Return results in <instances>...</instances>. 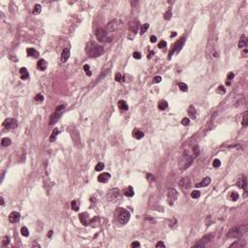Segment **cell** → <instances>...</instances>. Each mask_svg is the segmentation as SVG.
I'll use <instances>...</instances> for the list:
<instances>
[{
	"label": "cell",
	"instance_id": "obj_1",
	"mask_svg": "<svg viewBox=\"0 0 248 248\" xmlns=\"http://www.w3.org/2000/svg\"><path fill=\"white\" fill-rule=\"evenodd\" d=\"M85 51L89 57H98L104 53V49L95 42H88L85 47Z\"/></svg>",
	"mask_w": 248,
	"mask_h": 248
},
{
	"label": "cell",
	"instance_id": "obj_2",
	"mask_svg": "<svg viewBox=\"0 0 248 248\" xmlns=\"http://www.w3.org/2000/svg\"><path fill=\"white\" fill-rule=\"evenodd\" d=\"M248 231L247 225H240V226H236L230 230L227 234V236L230 238H237L240 237L243 235H245Z\"/></svg>",
	"mask_w": 248,
	"mask_h": 248
},
{
	"label": "cell",
	"instance_id": "obj_3",
	"mask_svg": "<svg viewBox=\"0 0 248 248\" xmlns=\"http://www.w3.org/2000/svg\"><path fill=\"white\" fill-rule=\"evenodd\" d=\"M192 161H193L192 155L190 156V155H188L187 153L183 154L180 157L179 161H178V168H179L181 171H183V170L187 169V168L192 164Z\"/></svg>",
	"mask_w": 248,
	"mask_h": 248
},
{
	"label": "cell",
	"instance_id": "obj_4",
	"mask_svg": "<svg viewBox=\"0 0 248 248\" xmlns=\"http://www.w3.org/2000/svg\"><path fill=\"white\" fill-rule=\"evenodd\" d=\"M68 131L71 135V138L73 140V143L76 146H80L81 145V138H80V134L78 130L75 128L74 126H70L68 128Z\"/></svg>",
	"mask_w": 248,
	"mask_h": 248
},
{
	"label": "cell",
	"instance_id": "obj_5",
	"mask_svg": "<svg viewBox=\"0 0 248 248\" xmlns=\"http://www.w3.org/2000/svg\"><path fill=\"white\" fill-rule=\"evenodd\" d=\"M120 209V212H119V214H118V222L120 224H124L128 223L129 222V220H130V212H128L127 210H124L122 208H119Z\"/></svg>",
	"mask_w": 248,
	"mask_h": 248
},
{
	"label": "cell",
	"instance_id": "obj_6",
	"mask_svg": "<svg viewBox=\"0 0 248 248\" xmlns=\"http://www.w3.org/2000/svg\"><path fill=\"white\" fill-rule=\"evenodd\" d=\"M178 197V193L177 191L174 189V188H171V189H169L167 192V200H168V203L170 204V205H173L174 202L176 201V199Z\"/></svg>",
	"mask_w": 248,
	"mask_h": 248
},
{
	"label": "cell",
	"instance_id": "obj_7",
	"mask_svg": "<svg viewBox=\"0 0 248 248\" xmlns=\"http://www.w3.org/2000/svg\"><path fill=\"white\" fill-rule=\"evenodd\" d=\"M2 125L6 129H15L18 127V121L14 118H7L3 121Z\"/></svg>",
	"mask_w": 248,
	"mask_h": 248
},
{
	"label": "cell",
	"instance_id": "obj_8",
	"mask_svg": "<svg viewBox=\"0 0 248 248\" xmlns=\"http://www.w3.org/2000/svg\"><path fill=\"white\" fill-rule=\"evenodd\" d=\"M212 238H213V236H211V235H208V236H204L198 243H196L195 245H194V247H199V248H204L205 247L209 242L212 240Z\"/></svg>",
	"mask_w": 248,
	"mask_h": 248
},
{
	"label": "cell",
	"instance_id": "obj_9",
	"mask_svg": "<svg viewBox=\"0 0 248 248\" xmlns=\"http://www.w3.org/2000/svg\"><path fill=\"white\" fill-rule=\"evenodd\" d=\"M120 21L118 20V19H112V21H110L108 24H107V26H106V31L108 32V31H111V32H112V31H114V30H116L117 29L118 27L120 26Z\"/></svg>",
	"mask_w": 248,
	"mask_h": 248
},
{
	"label": "cell",
	"instance_id": "obj_10",
	"mask_svg": "<svg viewBox=\"0 0 248 248\" xmlns=\"http://www.w3.org/2000/svg\"><path fill=\"white\" fill-rule=\"evenodd\" d=\"M178 185L183 191H186V190L190 189V187H191V180L189 177H183L179 180Z\"/></svg>",
	"mask_w": 248,
	"mask_h": 248
},
{
	"label": "cell",
	"instance_id": "obj_11",
	"mask_svg": "<svg viewBox=\"0 0 248 248\" xmlns=\"http://www.w3.org/2000/svg\"><path fill=\"white\" fill-rule=\"evenodd\" d=\"M96 38L98 39V41L100 42H106L107 39H108V32L105 30V29H102V28H99L96 30Z\"/></svg>",
	"mask_w": 248,
	"mask_h": 248
},
{
	"label": "cell",
	"instance_id": "obj_12",
	"mask_svg": "<svg viewBox=\"0 0 248 248\" xmlns=\"http://www.w3.org/2000/svg\"><path fill=\"white\" fill-rule=\"evenodd\" d=\"M119 198H120L119 190L116 189V188L112 189L110 192L108 193V199H109L111 202H115V201H117Z\"/></svg>",
	"mask_w": 248,
	"mask_h": 248
},
{
	"label": "cell",
	"instance_id": "obj_13",
	"mask_svg": "<svg viewBox=\"0 0 248 248\" xmlns=\"http://www.w3.org/2000/svg\"><path fill=\"white\" fill-rule=\"evenodd\" d=\"M236 185L238 186L239 188H242L244 190V194H245V197H246V194H247V180H246V177L241 175L237 182H236Z\"/></svg>",
	"mask_w": 248,
	"mask_h": 248
},
{
	"label": "cell",
	"instance_id": "obj_14",
	"mask_svg": "<svg viewBox=\"0 0 248 248\" xmlns=\"http://www.w3.org/2000/svg\"><path fill=\"white\" fill-rule=\"evenodd\" d=\"M184 42H185V38H182L180 41H178L177 43L174 45V47L173 48V50L170 51V54H169V58H171L172 55H173V53H174V51H176V52H178L180 50H181V48H182V46L184 45Z\"/></svg>",
	"mask_w": 248,
	"mask_h": 248
},
{
	"label": "cell",
	"instance_id": "obj_15",
	"mask_svg": "<svg viewBox=\"0 0 248 248\" xmlns=\"http://www.w3.org/2000/svg\"><path fill=\"white\" fill-rule=\"evenodd\" d=\"M19 219H20V214L17 211H13L9 215V221L11 223H17L19 221Z\"/></svg>",
	"mask_w": 248,
	"mask_h": 248
},
{
	"label": "cell",
	"instance_id": "obj_16",
	"mask_svg": "<svg viewBox=\"0 0 248 248\" xmlns=\"http://www.w3.org/2000/svg\"><path fill=\"white\" fill-rule=\"evenodd\" d=\"M139 27H140V23L139 21L134 19V20H131L130 23H129V30L133 33H136L137 31L139 30Z\"/></svg>",
	"mask_w": 248,
	"mask_h": 248
},
{
	"label": "cell",
	"instance_id": "obj_17",
	"mask_svg": "<svg viewBox=\"0 0 248 248\" xmlns=\"http://www.w3.org/2000/svg\"><path fill=\"white\" fill-rule=\"evenodd\" d=\"M80 220H81V224L84 225V226H87L88 224L90 223V219H89V216H88V214L86 212H82V213L80 214Z\"/></svg>",
	"mask_w": 248,
	"mask_h": 248
},
{
	"label": "cell",
	"instance_id": "obj_18",
	"mask_svg": "<svg viewBox=\"0 0 248 248\" xmlns=\"http://www.w3.org/2000/svg\"><path fill=\"white\" fill-rule=\"evenodd\" d=\"M111 178V174L109 173H103L98 176V181L101 183H107Z\"/></svg>",
	"mask_w": 248,
	"mask_h": 248
},
{
	"label": "cell",
	"instance_id": "obj_19",
	"mask_svg": "<svg viewBox=\"0 0 248 248\" xmlns=\"http://www.w3.org/2000/svg\"><path fill=\"white\" fill-rule=\"evenodd\" d=\"M208 50H209V54L210 56H212L213 58H217L219 56V52L217 50L216 46H208Z\"/></svg>",
	"mask_w": 248,
	"mask_h": 248
},
{
	"label": "cell",
	"instance_id": "obj_20",
	"mask_svg": "<svg viewBox=\"0 0 248 248\" xmlns=\"http://www.w3.org/2000/svg\"><path fill=\"white\" fill-rule=\"evenodd\" d=\"M132 136L137 140H141L144 137V134H143V131H141L140 129H134L132 132Z\"/></svg>",
	"mask_w": 248,
	"mask_h": 248
},
{
	"label": "cell",
	"instance_id": "obj_21",
	"mask_svg": "<svg viewBox=\"0 0 248 248\" xmlns=\"http://www.w3.org/2000/svg\"><path fill=\"white\" fill-rule=\"evenodd\" d=\"M60 115H61V113L60 112H55L51 116H50V125H52V124H54L55 122H57V120L60 118Z\"/></svg>",
	"mask_w": 248,
	"mask_h": 248
},
{
	"label": "cell",
	"instance_id": "obj_22",
	"mask_svg": "<svg viewBox=\"0 0 248 248\" xmlns=\"http://www.w3.org/2000/svg\"><path fill=\"white\" fill-rule=\"evenodd\" d=\"M26 52H27V55L28 56L34 57V58H36V57L39 56V52H38L35 49H32V48H28V49L26 50Z\"/></svg>",
	"mask_w": 248,
	"mask_h": 248
},
{
	"label": "cell",
	"instance_id": "obj_23",
	"mask_svg": "<svg viewBox=\"0 0 248 248\" xmlns=\"http://www.w3.org/2000/svg\"><path fill=\"white\" fill-rule=\"evenodd\" d=\"M187 112H188L189 116H191L192 118H196V116H197V111H196L195 107L192 105L189 106V108H188V110H187Z\"/></svg>",
	"mask_w": 248,
	"mask_h": 248
},
{
	"label": "cell",
	"instance_id": "obj_24",
	"mask_svg": "<svg viewBox=\"0 0 248 248\" xmlns=\"http://www.w3.org/2000/svg\"><path fill=\"white\" fill-rule=\"evenodd\" d=\"M70 57V50L68 49H65V50H63L62 51V54H61V61L64 63V62H66L68 60V58Z\"/></svg>",
	"mask_w": 248,
	"mask_h": 248
},
{
	"label": "cell",
	"instance_id": "obj_25",
	"mask_svg": "<svg viewBox=\"0 0 248 248\" xmlns=\"http://www.w3.org/2000/svg\"><path fill=\"white\" fill-rule=\"evenodd\" d=\"M47 66H48V63L46 60H44V59H40L37 63V67L39 70H41V71H44V70H46L47 68Z\"/></svg>",
	"mask_w": 248,
	"mask_h": 248
},
{
	"label": "cell",
	"instance_id": "obj_26",
	"mask_svg": "<svg viewBox=\"0 0 248 248\" xmlns=\"http://www.w3.org/2000/svg\"><path fill=\"white\" fill-rule=\"evenodd\" d=\"M210 181L211 180L209 177H205V178H204L200 183L196 184V187H198V188H200V187H205V186H207L209 183H210Z\"/></svg>",
	"mask_w": 248,
	"mask_h": 248
},
{
	"label": "cell",
	"instance_id": "obj_27",
	"mask_svg": "<svg viewBox=\"0 0 248 248\" xmlns=\"http://www.w3.org/2000/svg\"><path fill=\"white\" fill-rule=\"evenodd\" d=\"M246 45H247V38H246L245 35H242L241 37H240L239 42H238V48H239V49L245 48V47H246Z\"/></svg>",
	"mask_w": 248,
	"mask_h": 248
},
{
	"label": "cell",
	"instance_id": "obj_28",
	"mask_svg": "<svg viewBox=\"0 0 248 248\" xmlns=\"http://www.w3.org/2000/svg\"><path fill=\"white\" fill-rule=\"evenodd\" d=\"M19 73H20V77H21V80H27L28 78H29V74H28V72H27V70L25 68H20L19 70Z\"/></svg>",
	"mask_w": 248,
	"mask_h": 248
},
{
	"label": "cell",
	"instance_id": "obj_29",
	"mask_svg": "<svg viewBox=\"0 0 248 248\" xmlns=\"http://www.w3.org/2000/svg\"><path fill=\"white\" fill-rule=\"evenodd\" d=\"M117 105H118V108H119L120 110H122V111H128V109H129L127 103H126L124 100H120V101L118 102Z\"/></svg>",
	"mask_w": 248,
	"mask_h": 248
},
{
	"label": "cell",
	"instance_id": "obj_30",
	"mask_svg": "<svg viewBox=\"0 0 248 248\" xmlns=\"http://www.w3.org/2000/svg\"><path fill=\"white\" fill-rule=\"evenodd\" d=\"M124 195H125L126 197H133V196H134V190H133V188H132L131 186H128V187L124 190Z\"/></svg>",
	"mask_w": 248,
	"mask_h": 248
},
{
	"label": "cell",
	"instance_id": "obj_31",
	"mask_svg": "<svg viewBox=\"0 0 248 248\" xmlns=\"http://www.w3.org/2000/svg\"><path fill=\"white\" fill-rule=\"evenodd\" d=\"M168 106H169V104H168V102L166 100H161V101L158 103V108H159L161 111L166 110L168 108Z\"/></svg>",
	"mask_w": 248,
	"mask_h": 248
},
{
	"label": "cell",
	"instance_id": "obj_32",
	"mask_svg": "<svg viewBox=\"0 0 248 248\" xmlns=\"http://www.w3.org/2000/svg\"><path fill=\"white\" fill-rule=\"evenodd\" d=\"M59 134V131H58V129L57 128H55L54 130L52 131V133H51V135H50V142H53V141H55V139H56V137H57V135Z\"/></svg>",
	"mask_w": 248,
	"mask_h": 248
},
{
	"label": "cell",
	"instance_id": "obj_33",
	"mask_svg": "<svg viewBox=\"0 0 248 248\" xmlns=\"http://www.w3.org/2000/svg\"><path fill=\"white\" fill-rule=\"evenodd\" d=\"M11 143H12V142H11V140H10L9 138H3V139L1 140V145H2L3 147L10 145Z\"/></svg>",
	"mask_w": 248,
	"mask_h": 248
},
{
	"label": "cell",
	"instance_id": "obj_34",
	"mask_svg": "<svg viewBox=\"0 0 248 248\" xmlns=\"http://www.w3.org/2000/svg\"><path fill=\"white\" fill-rule=\"evenodd\" d=\"M42 11V7L41 5H39V4H36L35 6H34V9H33V14H35V15H39L40 13Z\"/></svg>",
	"mask_w": 248,
	"mask_h": 248
},
{
	"label": "cell",
	"instance_id": "obj_35",
	"mask_svg": "<svg viewBox=\"0 0 248 248\" xmlns=\"http://www.w3.org/2000/svg\"><path fill=\"white\" fill-rule=\"evenodd\" d=\"M71 207H72V209L75 211H77L79 209V207H80V205H79V202H77V201H73L72 203H71Z\"/></svg>",
	"mask_w": 248,
	"mask_h": 248
},
{
	"label": "cell",
	"instance_id": "obj_36",
	"mask_svg": "<svg viewBox=\"0 0 248 248\" xmlns=\"http://www.w3.org/2000/svg\"><path fill=\"white\" fill-rule=\"evenodd\" d=\"M178 87H179V89L181 91H183V92H185L188 90V86H187V84L184 83V82H180L178 83Z\"/></svg>",
	"mask_w": 248,
	"mask_h": 248
},
{
	"label": "cell",
	"instance_id": "obj_37",
	"mask_svg": "<svg viewBox=\"0 0 248 248\" xmlns=\"http://www.w3.org/2000/svg\"><path fill=\"white\" fill-rule=\"evenodd\" d=\"M148 27H149L148 23H144V24H143L142 25V27H141V31H140V33H141L142 35L144 34V33H145V31H147Z\"/></svg>",
	"mask_w": 248,
	"mask_h": 248
},
{
	"label": "cell",
	"instance_id": "obj_38",
	"mask_svg": "<svg viewBox=\"0 0 248 248\" xmlns=\"http://www.w3.org/2000/svg\"><path fill=\"white\" fill-rule=\"evenodd\" d=\"M20 234H21V236H28V235H29V231H28V229H27L26 227H22V228L20 229Z\"/></svg>",
	"mask_w": 248,
	"mask_h": 248
},
{
	"label": "cell",
	"instance_id": "obj_39",
	"mask_svg": "<svg viewBox=\"0 0 248 248\" xmlns=\"http://www.w3.org/2000/svg\"><path fill=\"white\" fill-rule=\"evenodd\" d=\"M104 168H105V165H104V163H98L97 165H96V167H95V171H97V172H101V171H103L104 170Z\"/></svg>",
	"mask_w": 248,
	"mask_h": 248
},
{
	"label": "cell",
	"instance_id": "obj_40",
	"mask_svg": "<svg viewBox=\"0 0 248 248\" xmlns=\"http://www.w3.org/2000/svg\"><path fill=\"white\" fill-rule=\"evenodd\" d=\"M247 118H248V112H244V114H243V118H242V125H243V126H246L248 124Z\"/></svg>",
	"mask_w": 248,
	"mask_h": 248
},
{
	"label": "cell",
	"instance_id": "obj_41",
	"mask_svg": "<svg viewBox=\"0 0 248 248\" xmlns=\"http://www.w3.org/2000/svg\"><path fill=\"white\" fill-rule=\"evenodd\" d=\"M9 243H10L9 237H8V236H4V237L2 238V240H1V244H2L3 246H7Z\"/></svg>",
	"mask_w": 248,
	"mask_h": 248
},
{
	"label": "cell",
	"instance_id": "obj_42",
	"mask_svg": "<svg viewBox=\"0 0 248 248\" xmlns=\"http://www.w3.org/2000/svg\"><path fill=\"white\" fill-rule=\"evenodd\" d=\"M200 196H201V193H200V191H198V190H195V191H193V192L191 193V198H193V199H198V198H200Z\"/></svg>",
	"mask_w": 248,
	"mask_h": 248
},
{
	"label": "cell",
	"instance_id": "obj_43",
	"mask_svg": "<svg viewBox=\"0 0 248 248\" xmlns=\"http://www.w3.org/2000/svg\"><path fill=\"white\" fill-rule=\"evenodd\" d=\"M35 101L36 102H38V103H42L44 101V96L42 95V94H37L36 96H35Z\"/></svg>",
	"mask_w": 248,
	"mask_h": 248
},
{
	"label": "cell",
	"instance_id": "obj_44",
	"mask_svg": "<svg viewBox=\"0 0 248 248\" xmlns=\"http://www.w3.org/2000/svg\"><path fill=\"white\" fill-rule=\"evenodd\" d=\"M171 18H172V11L168 10L167 12L165 13V15H164V19L166 20H169V19H171Z\"/></svg>",
	"mask_w": 248,
	"mask_h": 248
},
{
	"label": "cell",
	"instance_id": "obj_45",
	"mask_svg": "<svg viewBox=\"0 0 248 248\" xmlns=\"http://www.w3.org/2000/svg\"><path fill=\"white\" fill-rule=\"evenodd\" d=\"M83 70H84V72L86 73V75L88 76V77H90L91 75H92V73H91V71H90V69H89V66L87 65V64H85L84 66H83Z\"/></svg>",
	"mask_w": 248,
	"mask_h": 248
},
{
	"label": "cell",
	"instance_id": "obj_46",
	"mask_svg": "<svg viewBox=\"0 0 248 248\" xmlns=\"http://www.w3.org/2000/svg\"><path fill=\"white\" fill-rule=\"evenodd\" d=\"M199 155V147L197 146V145H195L194 147H193V154H192V156L194 157V158H196L197 156Z\"/></svg>",
	"mask_w": 248,
	"mask_h": 248
},
{
	"label": "cell",
	"instance_id": "obj_47",
	"mask_svg": "<svg viewBox=\"0 0 248 248\" xmlns=\"http://www.w3.org/2000/svg\"><path fill=\"white\" fill-rule=\"evenodd\" d=\"M166 47H167V42L164 41V40H162L161 42H159V44H158V48L159 49H164Z\"/></svg>",
	"mask_w": 248,
	"mask_h": 248
},
{
	"label": "cell",
	"instance_id": "obj_48",
	"mask_svg": "<svg viewBox=\"0 0 248 248\" xmlns=\"http://www.w3.org/2000/svg\"><path fill=\"white\" fill-rule=\"evenodd\" d=\"M212 166L214 168L220 167V166H221V161H220L219 159H215V160L213 161V163H212Z\"/></svg>",
	"mask_w": 248,
	"mask_h": 248
},
{
	"label": "cell",
	"instance_id": "obj_49",
	"mask_svg": "<svg viewBox=\"0 0 248 248\" xmlns=\"http://www.w3.org/2000/svg\"><path fill=\"white\" fill-rule=\"evenodd\" d=\"M238 197H239V196H238V194L236 192H233L232 193V195H231V199H232L234 202L237 201V200H238Z\"/></svg>",
	"mask_w": 248,
	"mask_h": 248
},
{
	"label": "cell",
	"instance_id": "obj_50",
	"mask_svg": "<svg viewBox=\"0 0 248 248\" xmlns=\"http://www.w3.org/2000/svg\"><path fill=\"white\" fill-rule=\"evenodd\" d=\"M181 124L182 125H184V126H187V125H189L190 124V120H189V118L187 117H184L182 120H181Z\"/></svg>",
	"mask_w": 248,
	"mask_h": 248
},
{
	"label": "cell",
	"instance_id": "obj_51",
	"mask_svg": "<svg viewBox=\"0 0 248 248\" xmlns=\"http://www.w3.org/2000/svg\"><path fill=\"white\" fill-rule=\"evenodd\" d=\"M133 57H134L135 59H141V58H142V54H141V52L135 51V52L133 53Z\"/></svg>",
	"mask_w": 248,
	"mask_h": 248
},
{
	"label": "cell",
	"instance_id": "obj_52",
	"mask_svg": "<svg viewBox=\"0 0 248 248\" xmlns=\"http://www.w3.org/2000/svg\"><path fill=\"white\" fill-rule=\"evenodd\" d=\"M234 78H235V74H234L233 72H230V73H228V75H227V80H228V81H232Z\"/></svg>",
	"mask_w": 248,
	"mask_h": 248
},
{
	"label": "cell",
	"instance_id": "obj_53",
	"mask_svg": "<svg viewBox=\"0 0 248 248\" xmlns=\"http://www.w3.org/2000/svg\"><path fill=\"white\" fill-rule=\"evenodd\" d=\"M114 80L116 81H122V76L119 74V73L115 74V76H114Z\"/></svg>",
	"mask_w": 248,
	"mask_h": 248
},
{
	"label": "cell",
	"instance_id": "obj_54",
	"mask_svg": "<svg viewBox=\"0 0 248 248\" xmlns=\"http://www.w3.org/2000/svg\"><path fill=\"white\" fill-rule=\"evenodd\" d=\"M161 81H162V78L160 76H156V77H154V79H153V82H155V83H158V82H160Z\"/></svg>",
	"mask_w": 248,
	"mask_h": 248
},
{
	"label": "cell",
	"instance_id": "obj_55",
	"mask_svg": "<svg viewBox=\"0 0 248 248\" xmlns=\"http://www.w3.org/2000/svg\"><path fill=\"white\" fill-rule=\"evenodd\" d=\"M131 247L132 248H136V247H140V242L138 241H134L132 244H131Z\"/></svg>",
	"mask_w": 248,
	"mask_h": 248
},
{
	"label": "cell",
	"instance_id": "obj_56",
	"mask_svg": "<svg viewBox=\"0 0 248 248\" xmlns=\"http://www.w3.org/2000/svg\"><path fill=\"white\" fill-rule=\"evenodd\" d=\"M156 247H158V248H159V247L164 248V247H165V244H164V243H163L162 241H159L158 243H157V244H156Z\"/></svg>",
	"mask_w": 248,
	"mask_h": 248
},
{
	"label": "cell",
	"instance_id": "obj_57",
	"mask_svg": "<svg viewBox=\"0 0 248 248\" xmlns=\"http://www.w3.org/2000/svg\"><path fill=\"white\" fill-rule=\"evenodd\" d=\"M156 41H157L156 36H151V37H150V42H151V43H155Z\"/></svg>",
	"mask_w": 248,
	"mask_h": 248
},
{
	"label": "cell",
	"instance_id": "obj_58",
	"mask_svg": "<svg viewBox=\"0 0 248 248\" xmlns=\"http://www.w3.org/2000/svg\"><path fill=\"white\" fill-rule=\"evenodd\" d=\"M218 90H219V91H221L222 93H225V88H224L223 86H219Z\"/></svg>",
	"mask_w": 248,
	"mask_h": 248
},
{
	"label": "cell",
	"instance_id": "obj_59",
	"mask_svg": "<svg viewBox=\"0 0 248 248\" xmlns=\"http://www.w3.org/2000/svg\"><path fill=\"white\" fill-rule=\"evenodd\" d=\"M153 54H154V51H152V50H151V51L149 52V54H148V55H147V58H151Z\"/></svg>",
	"mask_w": 248,
	"mask_h": 248
},
{
	"label": "cell",
	"instance_id": "obj_60",
	"mask_svg": "<svg viewBox=\"0 0 248 248\" xmlns=\"http://www.w3.org/2000/svg\"><path fill=\"white\" fill-rule=\"evenodd\" d=\"M0 201H1V205L3 206V205H4V199L1 197V198H0Z\"/></svg>",
	"mask_w": 248,
	"mask_h": 248
},
{
	"label": "cell",
	"instance_id": "obj_61",
	"mask_svg": "<svg viewBox=\"0 0 248 248\" xmlns=\"http://www.w3.org/2000/svg\"><path fill=\"white\" fill-rule=\"evenodd\" d=\"M175 36H176V33H175V32H173V33L171 34V37H172V38H173V37H175Z\"/></svg>",
	"mask_w": 248,
	"mask_h": 248
},
{
	"label": "cell",
	"instance_id": "obj_62",
	"mask_svg": "<svg viewBox=\"0 0 248 248\" xmlns=\"http://www.w3.org/2000/svg\"><path fill=\"white\" fill-rule=\"evenodd\" d=\"M52 233H53L52 231H50V232H49V235H48V236H49V237H50V236H52Z\"/></svg>",
	"mask_w": 248,
	"mask_h": 248
},
{
	"label": "cell",
	"instance_id": "obj_63",
	"mask_svg": "<svg viewBox=\"0 0 248 248\" xmlns=\"http://www.w3.org/2000/svg\"><path fill=\"white\" fill-rule=\"evenodd\" d=\"M33 246H35V247L40 248V245H39V244H36V243H34V244H33Z\"/></svg>",
	"mask_w": 248,
	"mask_h": 248
}]
</instances>
